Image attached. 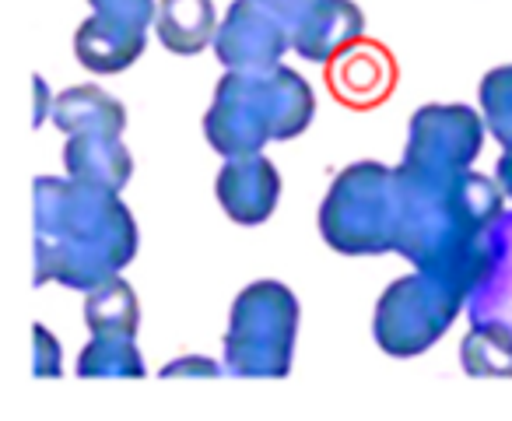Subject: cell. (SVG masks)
I'll return each mask as SVG.
<instances>
[{"instance_id":"obj_11","label":"cell","mask_w":512,"mask_h":421,"mask_svg":"<svg viewBox=\"0 0 512 421\" xmlns=\"http://www.w3.org/2000/svg\"><path fill=\"white\" fill-rule=\"evenodd\" d=\"M67 176L78 183L106 186V190L120 193L127 186L130 172H134V158H130L127 144L120 134H106V130H85V134H71L64 148Z\"/></svg>"},{"instance_id":"obj_21","label":"cell","mask_w":512,"mask_h":421,"mask_svg":"<svg viewBox=\"0 0 512 421\" xmlns=\"http://www.w3.org/2000/svg\"><path fill=\"white\" fill-rule=\"evenodd\" d=\"M32 337H36V355H32V376H36V379L60 376V372H64V365H60V341L50 334V330L43 327V323H36Z\"/></svg>"},{"instance_id":"obj_1","label":"cell","mask_w":512,"mask_h":421,"mask_svg":"<svg viewBox=\"0 0 512 421\" xmlns=\"http://www.w3.org/2000/svg\"><path fill=\"white\" fill-rule=\"evenodd\" d=\"M400 222L393 250L421 274L470 295L495 267L491 225L502 215V186L481 172L421 176L397 165Z\"/></svg>"},{"instance_id":"obj_25","label":"cell","mask_w":512,"mask_h":421,"mask_svg":"<svg viewBox=\"0 0 512 421\" xmlns=\"http://www.w3.org/2000/svg\"><path fill=\"white\" fill-rule=\"evenodd\" d=\"M498 186H502V193L512 200V151H505V155L498 158Z\"/></svg>"},{"instance_id":"obj_3","label":"cell","mask_w":512,"mask_h":421,"mask_svg":"<svg viewBox=\"0 0 512 421\" xmlns=\"http://www.w3.org/2000/svg\"><path fill=\"white\" fill-rule=\"evenodd\" d=\"M316 99L299 71L278 64L267 71H228L214 88L204 134L218 155H249L271 141L306 134Z\"/></svg>"},{"instance_id":"obj_7","label":"cell","mask_w":512,"mask_h":421,"mask_svg":"<svg viewBox=\"0 0 512 421\" xmlns=\"http://www.w3.org/2000/svg\"><path fill=\"white\" fill-rule=\"evenodd\" d=\"M484 116L460 102H432L411 116L404 148V169L421 176H456L467 172L470 162L481 155Z\"/></svg>"},{"instance_id":"obj_9","label":"cell","mask_w":512,"mask_h":421,"mask_svg":"<svg viewBox=\"0 0 512 421\" xmlns=\"http://www.w3.org/2000/svg\"><path fill=\"white\" fill-rule=\"evenodd\" d=\"M218 204L235 225H264L278 211L281 200V172L260 151L225 158L218 179H214Z\"/></svg>"},{"instance_id":"obj_6","label":"cell","mask_w":512,"mask_h":421,"mask_svg":"<svg viewBox=\"0 0 512 421\" xmlns=\"http://www.w3.org/2000/svg\"><path fill=\"white\" fill-rule=\"evenodd\" d=\"M467 295L453 292L432 274H404L376 302L372 334L376 344L393 358L425 355L460 316Z\"/></svg>"},{"instance_id":"obj_24","label":"cell","mask_w":512,"mask_h":421,"mask_svg":"<svg viewBox=\"0 0 512 421\" xmlns=\"http://www.w3.org/2000/svg\"><path fill=\"white\" fill-rule=\"evenodd\" d=\"M32 88H36V106H32V127H43L46 116H53V95L39 74H32Z\"/></svg>"},{"instance_id":"obj_17","label":"cell","mask_w":512,"mask_h":421,"mask_svg":"<svg viewBox=\"0 0 512 421\" xmlns=\"http://www.w3.org/2000/svg\"><path fill=\"white\" fill-rule=\"evenodd\" d=\"M460 362L474 379H512V330L505 323H474L460 344Z\"/></svg>"},{"instance_id":"obj_23","label":"cell","mask_w":512,"mask_h":421,"mask_svg":"<svg viewBox=\"0 0 512 421\" xmlns=\"http://www.w3.org/2000/svg\"><path fill=\"white\" fill-rule=\"evenodd\" d=\"M221 365L211 362V358H200V355H183L176 358V362L162 365V372L158 376L162 379H176V376H218Z\"/></svg>"},{"instance_id":"obj_20","label":"cell","mask_w":512,"mask_h":421,"mask_svg":"<svg viewBox=\"0 0 512 421\" xmlns=\"http://www.w3.org/2000/svg\"><path fill=\"white\" fill-rule=\"evenodd\" d=\"M256 4H264L271 15H278L281 22L288 25L292 43H295V36H299V32L306 29L316 15H320V8L327 4V0H256Z\"/></svg>"},{"instance_id":"obj_2","label":"cell","mask_w":512,"mask_h":421,"mask_svg":"<svg viewBox=\"0 0 512 421\" xmlns=\"http://www.w3.org/2000/svg\"><path fill=\"white\" fill-rule=\"evenodd\" d=\"M36 274L32 281L92 292L137 257V225L116 190L78 179L39 176L36 190Z\"/></svg>"},{"instance_id":"obj_15","label":"cell","mask_w":512,"mask_h":421,"mask_svg":"<svg viewBox=\"0 0 512 421\" xmlns=\"http://www.w3.org/2000/svg\"><path fill=\"white\" fill-rule=\"evenodd\" d=\"M337 60H341V64L330 74V85H334V92H341L351 106H376L393 88V81H397L393 64L372 43H365V50L362 46H351V50L341 53Z\"/></svg>"},{"instance_id":"obj_8","label":"cell","mask_w":512,"mask_h":421,"mask_svg":"<svg viewBox=\"0 0 512 421\" xmlns=\"http://www.w3.org/2000/svg\"><path fill=\"white\" fill-rule=\"evenodd\" d=\"M285 50H292V32L278 15L256 4L235 0L214 36V53L228 71H267L278 67Z\"/></svg>"},{"instance_id":"obj_5","label":"cell","mask_w":512,"mask_h":421,"mask_svg":"<svg viewBox=\"0 0 512 421\" xmlns=\"http://www.w3.org/2000/svg\"><path fill=\"white\" fill-rule=\"evenodd\" d=\"M299 299L281 281H253L239 292L225 330V372L242 379H285L292 372Z\"/></svg>"},{"instance_id":"obj_4","label":"cell","mask_w":512,"mask_h":421,"mask_svg":"<svg viewBox=\"0 0 512 421\" xmlns=\"http://www.w3.org/2000/svg\"><path fill=\"white\" fill-rule=\"evenodd\" d=\"M400 222V179L383 162H355L320 204V236L348 257L390 253Z\"/></svg>"},{"instance_id":"obj_12","label":"cell","mask_w":512,"mask_h":421,"mask_svg":"<svg viewBox=\"0 0 512 421\" xmlns=\"http://www.w3.org/2000/svg\"><path fill=\"white\" fill-rule=\"evenodd\" d=\"M362 29H365V15L358 11V4H351V0H327L320 8V15L295 36L292 50L302 60L330 64V60L348 53L362 39Z\"/></svg>"},{"instance_id":"obj_16","label":"cell","mask_w":512,"mask_h":421,"mask_svg":"<svg viewBox=\"0 0 512 421\" xmlns=\"http://www.w3.org/2000/svg\"><path fill=\"white\" fill-rule=\"evenodd\" d=\"M85 323L92 337H137L141 306H137V292L130 288V281L116 274L92 288L85 299Z\"/></svg>"},{"instance_id":"obj_22","label":"cell","mask_w":512,"mask_h":421,"mask_svg":"<svg viewBox=\"0 0 512 421\" xmlns=\"http://www.w3.org/2000/svg\"><path fill=\"white\" fill-rule=\"evenodd\" d=\"M88 4H92V11H99V15L127 18V22H137V25H151L158 15L155 0H88Z\"/></svg>"},{"instance_id":"obj_10","label":"cell","mask_w":512,"mask_h":421,"mask_svg":"<svg viewBox=\"0 0 512 421\" xmlns=\"http://www.w3.org/2000/svg\"><path fill=\"white\" fill-rule=\"evenodd\" d=\"M148 46V25L127 22V18L99 15L78 25L74 32V57L92 74H120L137 64Z\"/></svg>"},{"instance_id":"obj_13","label":"cell","mask_w":512,"mask_h":421,"mask_svg":"<svg viewBox=\"0 0 512 421\" xmlns=\"http://www.w3.org/2000/svg\"><path fill=\"white\" fill-rule=\"evenodd\" d=\"M218 29L221 25L211 0H158L155 36L169 53L193 57V53L214 46Z\"/></svg>"},{"instance_id":"obj_19","label":"cell","mask_w":512,"mask_h":421,"mask_svg":"<svg viewBox=\"0 0 512 421\" xmlns=\"http://www.w3.org/2000/svg\"><path fill=\"white\" fill-rule=\"evenodd\" d=\"M477 99H481V116L495 134V141L505 151H512V64L484 74Z\"/></svg>"},{"instance_id":"obj_18","label":"cell","mask_w":512,"mask_h":421,"mask_svg":"<svg viewBox=\"0 0 512 421\" xmlns=\"http://www.w3.org/2000/svg\"><path fill=\"white\" fill-rule=\"evenodd\" d=\"M78 376L88 379H141L144 358L134 337H92L78 358Z\"/></svg>"},{"instance_id":"obj_14","label":"cell","mask_w":512,"mask_h":421,"mask_svg":"<svg viewBox=\"0 0 512 421\" xmlns=\"http://www.w3.org/2000/svg\"><path fill=\"white\" fill-rule=\"evenodd\" d=\"M53 123L57 130L71 134H85V130H106V134H123L127 127V109L120 99L99 85H74L53 99Z\"/></svg>"}]
</instances>
